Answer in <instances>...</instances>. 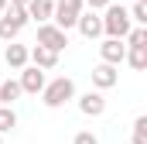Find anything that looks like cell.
Returning a JSON list of instances; mask_svg holds the SVG:
<instances>
[{
	"mask_svg": "<svg viewBox=\"0 0 147 144\" xmlns=\"http://www.w3.org/2000/svg\"><path fill=\"white\" fill-rule=\"evenodd\" d=\"M72 144H99V141H96V134H92V130H79Z\"/></svg>",
	"mask_w": 147,
	"mask_h": 144,
	"instance_id": "44dd1931",
	"label": "cell"
},
{
	"mask_svg": "<svg viewBox=\"0 0 147 144\" xmlns=\"http://www.w3.org/2000/svg\"><path fill=\"white\" fill-rule=\"evenodd\" d=\"M17 35H21V28H17L10 17H0V38H3V41H14Z\"/></svg>",
	"mask_w": 147,
	"mask_h": 144,
	"instance_id": "9a60e30c",
	"label": "cell"
},
{
	"mask_svg": "<svg viewBox=\"0 0 147 144\" xmlns=\"http://www.w3.org/2000/svg\"><path fill=\"white\" fill-rule=\"evenodd\" d=\"M79 110H82L86 117H99V113L106 110L103 93H86V96H79Z\"/></svg>",
	"mask_w": 147,
	"mask_h": 144,
	"instance_id": "9c48e42d",
	"label": "cell"
},
{
	"mask_svg": "<svg viewBox=\"0 0 147 144\" xmlns=\"http://www.w3.org/2000/svg\"><path fill=\"white\" fill-rule=\"evenodd\" d=\"M127 62H130L137 72H144L147 69V48H130V52H127Z\"/></svg>",
	"mask_w": 147,
	"mask_h": 144,
	"instance_id": "5bb4252c",
	"label": "cell"
},
{
	"mask_svg": "<svg viewBox=\"0 0 147 144\" xmlns=\"http://www.w3.org/2000/svg\"><path fill=\"white\" fill-rule=\"evenodd\" d=\"M140 3H144V0H140Z\"/></svg>",
	"mask_w": 147,
	"mask_h": 144,
	"instance_id": "d4e9b609",
	"label": "cell"
},
{
	"mask_svg": "<svg viewBox=\"0 0 147 144\" xmlns=\"http://www.w3.org/2000/svg\"><path fill=\"white\" fill-rule=\"evenodd\" d=\"M134 144H147V117L134 120Z\"/></svg>",
	"mask_w": 147,
	"mask_h": 144,
	"instance_id": "ac0fdd59",
	"label": "cell"
},
{
	"mask_svg": "<svg viewBox=\"0 0 147 144\" xmlns=\"http://www.w3.org/2000/svg\"><path fill=\"white\" fill-rule=\"evenodd\" d=\"M21 96V82H14V79H7L3 86H0V107H10L14 100Z\"/></svg>",
	"mask_w": 147,
	"mask_h": 144,
	"instance_id": "4fadbf2b",
	"label": "cell"
},
{
	"mask_svg": "<svg viewBox=\"0 0 147 144\" xmlns=\"http://www.w3.org/2000/svg\"><path fill=\"white\" fill-rule=\"evenodd\" d=\"M28 58H31V62H34V69H55V65H58V55H55V52H48V48H41V45H38L34 52H28Z\"/></svg>",
	"mask_w": 147,
	"mask_h": 144,
	"instance_id": "8fae6325",
	"label": "cell"
},
{
	"mask_svg": "<svg viewBox=\"0 0 147 144\" xmlns=\"http://www.w3.org/2000/svg\"><path fill=\"white\" fill-rule=\"evenodd\" d=\"M10 3H14V7H28V0H10Z\"/></svg>",
	"mask_w": 147,
	"mask_h": 144,
	"instance_id": "603a6c76",
	"label": "cell"
},
{
	"mask_svg": "<svg viewBox=\"0 0 147 144\" xmlns=\"http://www.w3.org/2000/svg\"><path fill=\"white\" fill-rule=\"evenodd\" d=\"M116 79H120V75H116V65H106V62H103V65L92 69V86H96V89H113Z\"/></svg>",
	"mask_w": 147,
	"mask_h": 144,
	"instance_id": "52a82bcc",
	"label": "cell"
},
{
	"mask_svg": "<svg viewBox=\"0 0 147 144\" xmlns=\"http://www.w3.org/2000/svg\"><path fill=\"white\" fill-rule=\"evenodd\" d=\"M134 21H137V28L147 24V3H140V0L134 3V10H130V24H134Z\"/></svg>",
	"mask_w": 147,
	"mask_h": 144,
	"instance_id": "ffe728a7",
	"label": "cell"
},
{
	"mask_svg": "<svg viewBox=\"0 0 147 144\" xmlns=\"http://www.w3.org/2000/svg\"><path fill=\"white\" fill-rule=\"evenodd\" d=\"M99 21H103V31H106L110 38H116V41H123V38L130 35V14H127L120 3H110Z\"/></svg>",
	"mask_w": 147,
	"mask_h": 144,
	"instance_id": "7a4b0ae2",
	"label": "cell"
},
{
	"mask_svg": "<svg viewBox=\"0 0 147 144\" xmlns=\"http://www.w3.org/2000/svg\"><path fill=\"white\" fill-rule=\"evenodd\" d=\"M38 45L58 55V52L69 45V35H65V31H58L55 24H41V28H38Z\"/></svg>",
	"mask_w": 147,
	"mask_h": 144,
	"instance_id": "277c9868",
	"label": "cell"
},
{
	"mask_svg": "<svg viewBox=\"0 0 147 144\" xmlns=\"http://www.w3.org/2000/svg\"><path fill=\"white\" fill-rule=\"evenodd\" d=\"M3 58H7V65H10V69H24V65H28V48L10 41V45H7V52H3Z\"/></svg>",
	"mask_w": 147,
	"mask_h": 144,
	"instance_id": "7c38bea8",
	"label": "cell"
},
{
	"mask_svg": "<svg viewBox=\"0 0 147 144\" xmlns=\"http://www.w3.org/2000/svg\"><path fill=\"white\" fill-rule=\"evenodd\" d=\"M41 89H45V72L41 69L31 65V69L21 72V93H41Z\"/></svg>",
	"mask_w": 147,
	"mask_h": 144,
	"instance_id": "ba28073f",
	"label": "cell"
},
{
	"mask_svg": "<svg viewBox=\"0 0 147 144\" xmlns=\"http://www.w3.org/2000/svg\"><path fill=\"white\" fill-rule=\"evenodd\" d=\"M127 48H147V31L144 28H130V35H127Z\"/></svg>",
	"mask_w": 147,
	"mask_h": 144,
	"instance_id": "2e32d148",
	"label": "cell"
},
{
	"mask_svg": "<svg viewBox=\"0 0 147 144\" xmlns=\"http://www.w3.org/2000/svg\"><path fill=\"white\" fill-rule=\"evenodd\" d=\"M3 17H10V21H14L17 28H24V24H28V10H24V7H14V3H10V7L3 10Z\"/></svg>",
	"mask_w": 147,
	"mask_h": 144,
	"instance_id": "e0dca14e",
	"label": "cell"
},
{
	"mask_svg": "<svg viewBox=\"0 0 147 144\" xmlns=\"http://www.w3.org/2000/svg\"><path fill=\"white\" fill-rule=\"evenodd\" d=\"M10 127H17L14 110H10V107H0V134H3V130H10Z\"/></svg>",
	"mask_w": 147,
	"mask_h": 144,
	"instance_id": "d6986e66",
	"label": "cell"
},
{
	"mask_svg": "<svg viewBox=\"0 0 147 144\" xmlns=\"http://www.w3.org/2000/svg\"><path fill=\"white\" fill-rule=\"evenodd\" d=\"M79 14H82V0H55V14H51V21H55L58 31H69V28H75Z\"/></svg>",
	"mask_w": 147,
	"mask_h": 144,
	"instance_id": "3957f363",
	"label": "cell"
},
{
	"mask_svg": "<svg viewBox=\"0 0 147 144\" xmlns=\"http://www.w3.org/2000/svg\"><path fill=\"white\" fill-rule=\"evenodd\" d=\"M3 10H7V0H0V14H3Z\"/></svg>",
	"mask_w": 147,
	"mask_h": 144,
	"instance_id": "cb8c5ba5",
	"label": "cell"
},
{
	"mask_svg": "<svg viewBox=\"0 0 147 144\" xmlns=\"http://www.w3.org/2000/svg\"><path fill=\"white\" fill-rule=\"evenodd\" d=\"M82 3H89L92 10H106V7H110V0H82Z\"/></svg>",
	"mask_w": 147,
	"mask_h": 144,
	"instance_id": "7402d4cb",
	"label": "cell"
},
{
	"mask_svg": "<svg viewBox=\"0 0 147 144\" xmlns=\"http://www.w3.org/2000/svg\"><path fill=\"white\" fill-rule=\"evenodd\" d=\"M99 55H103V62H106V65H120V62L127 58V45H123V41H116V38H106V41L99 45Z\"/></svg>",
	"mask_w": 147,
	"mask_h": 144,
	"instance_id": "8992f818",
	"label": "cell"
},
{
	"mask_svg": "<svg viewBox=\"0 0 147 144\" xmlns=\"http://www.w3.org/2000/svg\"><path fill=\"white\" fill-rule=\"evenodd\" d=\"M28 21H38V28L41 24H48L51 21V14H55V0H28Z\"/></svg>",
	"mask_w": 147,
	"mask_h": 144,
	"instance_id": "5b68a950",
	"label": "cell"
},
{
	"mask_svg": "<svg viewBox=\"0 0 147 144\" xmlns=\"http://www.w3.org/2000/svg\"><path fill=\"white\" fill-rule=\"evenodd\" d=\"M75 28H79V31H82L86 38H99V35H103V21H99L96 14H79Z\"/></svg>",
	"mask_w": 147,
	"mask_h": 144,
	"instance_id": "30bf717a",
	"label": "cell"
},
{
	"mask_svg": "<svg viewBox=\"0 0 147 144\" xmlns=\"http://www.w3.org/2000/svg\"><path fill=\"white\" fill-rule=\"evenodd\" d=\"M41 100H45V107H65L69 100H75V82L69 75H58V79H51V82H45V89H41Z\"/></svg>",
	"mask_w": 147,
	"mask_h": 144,
	"instance_id": "6da1fadb",
	"label": "cell"
}]
</instances>
